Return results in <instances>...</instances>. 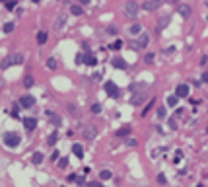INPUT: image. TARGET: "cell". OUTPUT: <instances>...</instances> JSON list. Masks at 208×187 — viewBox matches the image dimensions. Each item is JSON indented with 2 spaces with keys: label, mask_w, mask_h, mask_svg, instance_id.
Returning a JSON list of instances; mask_svg holds the SVG:
<instances>
[{
  "label": "cell",
  "mask_w": 208,
  "mask_h": 187,
  "mask_svg": "<svg viewBox=\"0 0 208 187\" xmlns=\"http://www.w3.org/2000/svg\"><path fill=\"white\" fill-rule=\"evenodd\" d=\"M16 64H24V55L12 53V55H8V57L2 61V64H0V66H2V68H8V66H16Z\"/></svg>",
  "instance_id": "6da1fadb"
},
{
  "label": "cell",
  "mask_w": 208,
  "mask_h": 187,
  "mask_svg": "<svg viewBox=\"0 0 208 187\" xmlns=\"http://www.w3.org/2000/svg\"><path fill=\"white\" fill-rule=\"evenodd\" d=\"M4 144L8 148H16L20 144V135L18 133H6L4 135Z\"/></svg>",
  "instance_id": "7a4b0ae2"
},
{
  "label": "cell",
  "mask_w": 208,
  "mask_h": 187,
  "mask_svg": "<svg viewBox=\"0 0 208 187\" xmlns=\"http://www.w3.org/2000/svg\"><path fill=\"white\" fill-rule=\"evenodd\" d=\"M125 16L126 18H136L138 16V4H136L134 0H128L125 4Z\"/></svg>",
  "instance_id": "3957f363"
},
{
  "label": "cell",
  "mask_w": 208,
  "mask_h": 187,
  "mask_svg": "<svg viewBox=\"0 0 208 187\" xmlns=\"http://www.w3.org/2000/svg\"><path fill=\"white\" fill-rule=\"evenodd\" d=\"M82 135H84V139H88V140H94L95 136H97V129H95L94 125H88V127H84Z\"/></svg>",
  "instance_id": "277c9868"
},
{
  "label": "cell",
  "mask_w": 208,
  "mask_h": 187,
  "mask_svg": "<svg viewBox=\"0 0 208 187\" xmlns=\"http://www.w3.org/2000/svg\"><path fill=\"white\" fill-rule=\"evenodd\" d=\"M105 92L109 98H119V88L115 82H105Z\"/></svg>",
  "instance_id": "5b68a950"
},
{
  "label": "cell",
  "mask_w": 208,
  "mask_h": 187,
  "mask_svg": "<svg viewBox=\"0 0 208 187\" xmlns=\"http://www.w3.org/2000/svg\"><path fill=\"white\" fill-rule=\"evenodd\" d=\"M162 4H163V0H146L144 2V10L146 12H154V10L160 8Z\"/></svg>",
  "instance_id": "8992f818"
},
{
  "label": "cell",
  "mask_w": 208,
  "mask_h": 187,
  "mask_svg": "<svg viewBox=\"0 0 208 187\" xmlns=\"http://www.w3.org/2000/svg\"><path fill=\"white\" fill-rule=\"evenodd\" d=\"M175 96L177 98H187L189 96V86L187 84H179L175 88Z\"/></svg>",
  "instance_id": "52a82bcc"
},
{
  "label": "cell",
  "mask_w": 208,
  "mask_h": 187,
  "mask_svg": "<svg viewBox=\"0 0 208 187\" xmlns=\"http://www.w3.org/2000/svg\"><path fill=\"white\" fill-rule=\"evenodd\" d=\"M177 12L181 14V18H191V6L189 4H179Z\"/></svg>",
  "instance_id": "ba28073f"
},
{
  "label": "cell",
  "mask_w": 208,
  "mask_h": 187,
  "mask_svg": "<svg viewBox=\"0 0 208 187\" xmlns=\"http://www.w3.org/2000/svg\"><path fill=\"white\" fill-rule=\"evenodd\" d=\"M148 41H150V37H148V35H146V33H140L138 41H136V49H146Z\"/></svg>",
  "instance_id": "9c48e42d"
},
{
  "label": "cell",
  "mask_w": 208,
  "mask_h": 187,
  "mask_svg": "<svg viewBox=\"0 0 208 187\" xmlns=\"http://www.w3.org/2000/svg\"><path fill=\"white\" fill-rule=\"evenodd\" d=\"M111 64L115 68H119V70H125L126 68V62H125V59H121V57H115V59L111 61Z\"/></svg>",
  "instance_id": "30bf717a"
},
{
  "label": "cell",
  "mask_w": 208,
  "mask_h": 187,
  "mask_svg": "<svg viewBox=\"0 0 208 187\" xmlns=\"http://www.w3.org/2000/svg\"><path fill=\"white\" fill-rule=\"evenodd\" d=\"M24 125H25L27 131H33V129L37 127V119H33V117H25V119H24Z\"/></svg>",
  "instance_id": "8fae6325"
},
{
  "label": "cell",
  "mask_w": 208,
  "mask_h": 187,
  "mask_svg": "<svg viewBox=\"0 0 208 187\" xmlns=\"http://www.w3.org/2000/svg\"><path fill=\"white\" fill-rule=\"evenodd\" d=\"M20 103L24 105V107H31V105L35 103V98H33V96H21V99H20Z\"/></svg>",
  "instance_id": "7c38bea8"
},
{
  "label": "cell",
  "mask_w": 208,
  "mask_h": 187,
  "mask_svg": "<svg viewBox=\"0 0 208 187\" xmlns=\"http://www.w3.org/2000/svg\"><path fill=\"white\" fill-rule=\"evenodd\" d=\"M144 99H146V96H144V94H136V96L131 99V103H132V105H140L142 102H144Z\"/></svg>",
  "instance_id": "4fadbf2b"
},
{
  "label": "cell",
  "mask_w": 208,
  "mask_h": 187,
  "mask_svg": "<svg viewBox=\"0 0 208 187\" xmlns=\"http://www.w3.org/2000/svg\"><path fill=\"white\" fill-rule=\"evenodd\" d=\"M31 162L35 164V166H39V164L43 162V154H41V152H35V154L31 156Z\"/></svg>",
  "instance_id": "5bb4252c"
},
{
  "label": "cell",
  "mask_w": 208,
  "mask_h": 187,
  "mask_svg": "<svg viewBox=\"0 0 208 187\" xmlns=\"http://www.w3.org/2000/svg\"><path fill=\"white\" fill-rule=\"evenodd\" d=\"M84 61H86V64H90V66H94V64H97V59L94 55H86L84 57Z\"/></svg>",
  "instance_id": "9a60e30c"
},
{
  "label": "cell",
  "mask_w": 208,
  "mask_h": 187,
  "mask_svg": "<svg viewBox=\"0 0 208 187\" xmlns=\"http://www.w3.org/2000/svg\"><path fill=\"white\" fill-rule=\"evenodd\" d=\"M72 152H74L78 158H84V148H82L80 144H74V146H72Z\"/></svg>",
  "instance_id": "2e32d148"
},
{
  "label": "cell",
  "mask_w": 208,
  "mask_h": 187,
  "mask_svg": "<svg viewBox=\"0 0 208 187\" xmlns=\"http://www.w3.org/2000/svg\"><path fill=\"white\" fill-rule=\"evenodd\" d=\"M37 43H39V45H45V43H47V33L45 31H39L37 33Z\"/></svg>",
  "instance_id": "e0dca14e"
},
{
  "label": "cell",
  "mask_w": 208,
  "mask_h": 187,
  "mask_svg": "<svg viewBox=\"0 0 208 187\" xmlns=\"http://www.w3.org/2000/svg\"><path fill=\"white\" fill-rule=\"evenodd\" d=\"M128 133H131V127H128V125H125L123 129H119V131L115 133V135H117V136H126Z\"/></svg>",
  "instance_id": "ac0fdd59"
},
{
  "label": "cell",
  "mask_w": 208,
  "mask_h": 187,
  "mask_svg": "<svg viewBox=\"0 0 208 187\" xmlns=\"http://www.w3.org/2000/svg\"><path fill=\"white\" fill-rule=\"evenodd\" d=\"M56 140H59V133H51V135H49V139H47V142H49V144H56Z\"/></svg>",
  "instance_id": "d6986e66"
},
{
  "label": "cell",
  "mask_w": 208,
  "mask_h": 187,
  "mask_svg": "<svg viewBox=\"0 0 208 187\" xmlns=\"http://www.w3.org/2000/svg\"><path fill=\"white\" fill-rule=\"evenodd\" d=\"M140 31H142L140 24H132V25H131V33H132V35H140Z\"/></svg>",
  "instance_id": "ffe728a7"
},
{
  "label": "cell",
  "mask_w": 208,
  "mask_h": 187,
  "mask_svg": "<svg viewBox=\"0 0 208 187\" xmlns=\"http://www.w3.org/2000/svg\"><path fill=\"white\" fill-rule=\"evenodd\" d=\"M70 12H72L74 16H82V12H84V10H82V6H78V4H74L72 8H70Z\"/></svg>",
  "instance_id": "44dd1931"
},
{
  "label": "cell",
  "mask_w": 208,
  "mask_h": 187,
  "mask_svg": "<svg viewBox=\"0 0 208 187\" xmlns=\"http://www.w3.org/2000/svg\"><path fill=\"white\" fill-rule=\"evenodd\" d=\"M177 99H179L177 96H169V98H167V105H169V107H175V105H177Z\"/></svg>",
  "instance_id": "7402d4cb"
},
{
  "label": "cell",
  "mask_w": 208,
  "mask_h": 187,
  "mask_svg": "<svg viewBox=\"0 0 208 187\" xmlns=\"http://www.w3.org/2000/svg\"><path fill=\"white\" fill-rule=\"evenodd\" d=\"M99 177H101V179H111V171L109 170H101V171H99Z\"/></svg>",
  "instance_id": "603a6c76"
},
{
  "label": "cell",
  "mask_w": 208,
  "mask_h": 187,
  "mask_svg": "<svg viewBox=\"0 0 208 187\" xmlns=\"http://www.w3.org/2000/svg\"><path fill=\"white\" fill-rule=\"evenodd\" d=\"M2 30H4V33H12L14 31V24H12V21H8V24H4Z\"/></svg>",
  "instance_id": "cb8c5ba5"
},
{
  "label": "cell",
  "mask_w": 208,
  "mask_h": 187,
  "mask_svg": "<svg viewBox=\"0 0 208 187\" xmlns=\"http://www.w3.org/2000/svg\"><path fill=\"white\" fill-rule=\"evenodd\" d=\"M24 86H25V88H31V86H33V78L31 76H25L24 78Z\"/></svg>",
  "instance_id": "d4e9b609"
},
{
  "label": "cell",
  "mask_w": 208,
  "mask_h": 187,
  "mask_svg": "<svg viewBox=\"0 0 208 187\" xmlns=\"http://www.w3.org/2000/svg\"><path fill=\"white\" fill-rule=\"evenodd\" d=\"M62 25H64V16H60L59 20H56V21H55V30H60V27H62Z\"/></svg>",
  "instance_id": "484cf974"
},
{
  "label": "cell",
  "mask_w": 208,
  "mask_h": 187,
  "mask_svg": "<svg viewBox=\"0 0 208 187\" xmlns=\"http://www.w3.org/2000/svg\"><path fill=\"white\" fill-rule=\"evenodd\" d=\"M47 68L55 70V68H56V61H55V59H49V61H47Z\"/></svg>",
  "instance_id": "4316f807"
},
{
  "label": "cell",
  "mask_w": 208,
  "mask_h": 187,
  "mask_svg": "<svg viewBox=\"0 0 208 187\" xmlns=\"http://www.w3.org/2000/svg\"><path fill=\"white\" fill-rule=\"evenodd\" d=\"M91 113H101V105H99V103H94V105H91Z\"/></svg>",
  "instance_id": "83f0119b"
},
{
  "label": "cell",
  "mask_w": 208,
  "mask_h": 187,
  "mask_svg": "<svg viewBox=\"0 0 208 187\" xmlns=\"http://www.w3.org/2000/svg\"><path fill=\"white\" fill-rule=\"evenodd\" d=\"M181 158H183V152H181V150H177V152H175V158H173V162L177 164V162H181Z\"/></svg>",
  "instance_id": "f1b7e54d"
},
{
  "label": "cell",
  "mask_w": 208,
  "mask_h": 187,
  "mask_svg": "<svg viewBox=\"0 0 208 187\" xmlns=\"http://www.w3.org/2000/svg\"><path fill=\"white\" fill-rule=\"evenodd\" d=\"M121 47H123V41H115L113 45H111V49H113V51H117V49H121Z\"/></svg>",
  "instance_id": "f546056e"
},
{
  "label": "cell",
  "mask_w": 208,
  "mask_h": 187,
  "mask_svg": "<svg viewBox=\"0 0 208 187\" xmlns=\"http://www.w3.org/2000/svg\"><path fill=\"white\" fill-rule=\"evenodd\" d=\"M10 115H12V117H18V103H14V105H12V111H10Z\"/></svg>",
  "instance_id": "4dcf8cb0"
},
{
  "label": "cell",
  "mask_w": 208,
  "mask_h": 187,
  "mask_svg": "<svg viewBox=\"0 0 208 187\" xmlns=\"http://www.w3.org/2000/svg\"><path fill=\"white\" fill-rule=\"evenodd\" d=\"M152 107H154V99H152V102H150V103L146 105V109H144V111H142V115H146V113H148L150 109H152Z\"/></svg>",
  "instance_id": "1f68e13d"
},
{
  "label": "cell",
  "mask_w": 208,
  "mask_h": 187,
  "mask_svg": "<svg viewBox=\"0 0 208 187\" xmlns=\"http://www.w3.org/2000/svg\"><path fill=\"white\" fill-rule=\"evenodd\" d=\"M157 117H160V119L166 117V109H163V107H160V109H157Z\"/></svg>",
  "instance_id": "d6a6232c"
},
{
  "label": "cell",
  "mask_w": 208,
  "mask_h": 187,
  "mask_svg": "<svg viewBox=\"0 0 208 187\" xmlns=\"http://www.w3.org/2000/svg\"><path fill=\"white\" fill-rule=\"evenodd\" d=\"M131 90H144V84H132Z\"/></svg>",
  "instance_id": "836d02e7"
},
{
  "label": "cell",
  "mask_w": 208,
  "mask_h": 187,
  "mask_svg": "<svg viewBox=\"0 0 208 187\" xmlns=\"http://www.w3.org/2000/svg\"><path fill=\"white\" fill-rule=\"evenodd\" d=\"M59 166H60V168H66V166H68V160H66V158H60Z\"/></svg>",
  "instance_id": "e575fe53"
},
{
  "label": "cell",
  "mask_w": 208,
  "mask_h": 187,
  "mask_svg": "<svg viewBox=\"0 0 208 187\" xmlns=\"http://www.w3.org/2000/svg\"><path fill=\"white\" fill-rule=\"evenodd\" d=\"M14 6H16V0H10V2H6V8H8V10H12Z\"/></svg>",
  "instance_id": "d590c367"
},
{
  "label": "cell",
  "mask_w": 208,
  "mask_h": 187,
  "mask_svg": "<svg viewBox=\"0 0 208 187\" xmlns=\"http://www.w3.org/2000/svg\"><path fill=\"white\" fill-rule=\"evenodd\" d=\"M88 187H103V185L99 183V181H90V183H88Z\"/></svg>",
  "instance_id": "8d00e7d4"
},
{
  "label": "cell",
  "mask_w": 208,
  "mask_h": 187,
  "mask_svg": "<svg viewBox=\"0 0 208 187\" xmlns=\"http://www.w3.org/2000/svg\"><path fill=\"white\" fill-rule=\"evenodd\" d=\"M157 183H166V176H163V174L157 176Z\"/></svg>",
  "instance_id": "74e56055"
},
{
  "label": "cell",
  "mask_w": 208,
  "mask_h": 187,
  "mask_svg": "<svg viewBox=\"0 0 208 187\" xmlns=\"http://www.w3.org/2000/svg\"><path fill=\"white\" fill-rule=\"evenodd\" d=\"M169 127H171V129H177V123H175V117H173V119H169Z\"/></svg>",
  "instance_id": "f35d334b"
},
{
  "label": "cell",
  "mask_w": 208,
  "mask_h": 187,
  "mask_svg": "<svg viewBox=\"0 0 208 187\" xmlns=\"http://www.w3.org/2000/svg\"><path fill=\"white\" fill-rule=\"evenodd\" d=\"M126 144H128V146H136V140H134V139H128Z\"/></svg>",
  "instance_id": "ab89813d"
},
{
  "label": "cell",
  "mask_w": 208,
  "mask_h": 187,
  "mask_svg": "<svg viewBox=\"0 0 208 187\" xmlns=\"http://www.w3.org/2000/svg\"><path fill=\"white\" fill-rule=\"evenodd\" d=\"M82 61H84V55H78V57H76V62H78V64H80Z\"/></svg>",
  "instance_id": "60d3db41"
},
{
  "label": "cell",
  "mask_w": 208,
  "mask_h": 187,
  "mask_svg": "<svg viewBox=\"0 0 208 187\" xmlns=\"http://www.w3.org/2000/svg\"><path fill=\"white\" fill-rule=\"evenodd\" d=\"M154 61V55H146V62H152Z\"/></svg>",
  "instance_id": "b9f144b4"
},
{
  "label": "cell",
  "mask_w": 208,
  "mask_h": 187,
  "mask_svg": "<svg viewBox=\"0 0 208 187\" xmlns=\"http://www.w3.org/2000/svg\"><path fill=\"white\" fill-rule=\"evenodd\" d=\"M107 31H109V35H115V33H117V30H115V27H109Z\"/></svg>",
  "instance_id": "7bdbcfd3"
},
{
  "label": "cell",
  "mask_w": 208,
  "mask_h": 187,
  "mask_svg": "<svg viewBox=\"0 0 208 187\" xmlns=\"http://www.w3.org/2000/svg\"><path fill=\"white\" fill-rule=\"evenodd\" d=\"M202 82H208V72H204V74H202Z\"/></svg>",
  "instance_id": "ee69618b"
},
{
  "label": "cell",
  "mask_w": 208,
  "mask_h": 187,
  "mask_svg": "<svg viewBox=\"0 0 208 187\" xmlns=\"http://www.w3.org/2000/svg\"><path fill=\"white\" fill-rule=\"evenodd\" d=\"M80 2H82V4H90V0H80Z\"/></svg>",
  "instance_id": "f6af8a7d"
},
{
  "label": "cell",
  "mask_w": 208,
  "mask_h": 187,
  "mask_svg": "<svg viewBox=\"0 0 208 187\" xmlns=\"http://www.w3.org/2000/svg\"><path fill=\"white\" fill-rule=\"evenodd\" d=\"M197 187H204V185H202V183H198V185H197Z\"/></svg>",
  "instance_id": "bcb514c9"
},
{
  "label": "cell",
  "mask_w": 208,
  "mask_h": 187,
  "mask_svg": "<svg viewBox=\"0 0 208 187\" xmlns=\"http://www.w3.org/2000/svg\"><path fill=\"white\" fill-rule=\"evenodd\" d=\"M0 2H10V0H0Z\"/></svg>",
  "instance_id": "7dc6e473"
},
{
  "label": "cell",
  "mask_w": 208,
  "mask_h": 187,
  "mask_svg": "<svg viewBox=\"0 0 208 187\" xmlns=\"http://www.w3.org/2000/svg\"><path fill=\"white\" fill-rule=\"evenodd\" d=\"M33 2H39V0H33Z\"/></svg>",
  "instance_id": "c3c4849f"
},
{
  "label": "cell",
  "mask_w": 208,
  "mask_h": 187,
  "mask_svg": "<svg viewBox=\"0 0 208 187\" xmlns=\"http://www.w3.org/2000/svg\"><path fill=\"white\" fill-rule=\"evenodd\" d=\"M206 131H208V129H206Z\"/></svg>",
  "instance_id": "681fc988"
}]
</instances>
